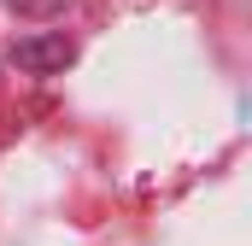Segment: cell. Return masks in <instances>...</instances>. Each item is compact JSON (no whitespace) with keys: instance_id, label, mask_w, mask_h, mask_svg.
<instances>
[{"instance_id":"2","label":"cell","mask_w":252,"mask_h":246,"mask_svg":"<svg viewBox=\"0 0 252 246\" xmlns=\"http://www.w3.org/2000/svg\"><path fill=\"white\" fill-rule=\"evenodd\" d=\"M12 6H18V12H35V18H47V12H59L64 0H12Z\"/></svg>"},{"instance_id":"1","label":"cell","mask_w":252,"mask_h":246,"mask_svg":"<svg viewBox=\"0 0 252 246\" xmlns=\"http://www.w3.org/2000/svg\"><path fill=\"white\" fill-rule=\"evenodd\" d=\"M12 59H18V64H30V70H53V64L70 59V41H24Z\"/></svg>"}]
</instances>
